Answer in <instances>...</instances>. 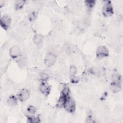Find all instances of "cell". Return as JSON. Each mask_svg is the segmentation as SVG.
Returning a JSON list of instances; mask_svg holds the SVG:
<instances>
[{
	"label": "cell",
	"instance_id": "1",
	"mask_svg": "<svg viewBox=\"0 0 123 123\" xmlns=\"http://www.w3.org/2000/svg\"><path fill=\"white\" fill-rule=\"evenodd\" d=\"M56 60V55L53 53L48 54L45 59V63L48 66H50L54 64Z\"/></svg>",
	"mask_w": 123,
	"mask_h": 123
},
{
	"label": "cell",
	"instance_id": "2",
	"mask_svg": "<svg viewBox=\"0 0 123 123\" xmlns=\"http://www.w3.org/2000/svg\"><path fill=\"white\" fill-rule=\"evenodd\" d=\"M64 105L66 110L71 112L74 111L75 108V103L72 98H69L68 99L65 100Z\"/></svg>",
	"mask_w": 123,
	"mask_h": 123
},
{
	"label": "cell",
	"instance_id": "3",
	"mask_svg": "<svg viewBox=\"0 0 123 123\" xmlns=\"http://www.w3.org/2000/svg\"><path fill=\"white\" fill-rule=\"evenodd\" d=\"M113 12L112 8L110 3H107L104 5L103 9V14L105 16H111Z\"/></svg>",
	"mask_w": 123,
	"mask_h": 123
},
{
	"label": "cell",
	"instance_id": "4",
	"mask_svg": "<svg viewBox=\"0 0 123 123\" xmlns=\"http://www.w3.org/2000/svg\"><path fill=\"white\" fill-rule=\"evenodd\" d=\"M108 51L107 49L104 46L99 47L97 50V54L98 58H101L108 55Z\"/></svg>",
	"mask_w": 123,
	"mask_h": 123
},
{
	"label": "cell",
	"instance_id": "5",
	"mask_svg": "<svg viewBox=\"0 0 123 123\" xmlns=\"http://www.w3.org/2000/svg\"><path fill=\"white\" fill-rule=\"evenodd\" d=\"M21 53V49L18 46H13L10 50V54L12 58L18 57Z\"/></svg>",
	"mask_w": 123,
	"mask_h": 123
},
{
	"label": "cell",
	"instance_id": "6",
	"mask_svg": "<svg viewBox=\"0 0 123 123\" xmlns=\"http://www.w3.org/2000/svg\"><path fill=\"white\" fill-rule=\"evenodd\" d=\"M29 97V93L27 89L22 90L19 94V99L22 101H24L28 99Z\"/></svg>",
	"mask_w": 123,
	"mask_h": 123
},
{
	"label": "cell",
	"instance_id": "7",
	"mask_svg": "<svg viewBox=\"0 0 123 123\" xmlns=\"http://www.w3.org/2000/svg\"><path fill=\"white\" fill-rule=\"evenodd\" d=\"M10 24V19L7 15L3 16L1 19V25L4 28L8 27Z\"/></svg>",
	"mask_w": 123,
	"mask_h": 123
},
{
	"label": "cell",
	"instance_id": "8",
	"mask_svg": "<svg viewBox=\"0 0 123 123\" xmlns=\"http://www.w3.org/2000/svg\"><path fill=\"white\" fill-rule=\"evenodd\" d=\"M43 37L40 34H37L34 36L33 41L37 46H41L43 42Z\"/></svg>",
	"mask_w": 123,
	"mask_h": 123
},
{
	"label": "cell",
	"instance_id": "9",
	"mask_svg": "<svg viewBox=\"0 0 123 123\" xmlns=\"http://www.w3.org/2000/svg\"><path fill=\"white\" fill-rule=\"evenodd\" d=\"M121 87L120 86V84L113 83L111 84L110 86V89L112 91L114 92H117L120 90Z\"/></svg>",
	"mask_w": 123,
	"mask_h": 123
},
{
	"label": "cell",
	"instance_id": "10",
	"mask_svg": "<svg viewBox=\"0 0 123 123\" xmlns=\"http://www.w3.org/2000/svg\"><path fill=\"white\" fill-rule=\"evenodd\" d=\"M40 91L44 94H47L49 91V87L45 84H42L40 86Z\"/></svg>",
	"mask_w": 123,
	"mask_h": 123
},
{
	"label": "cell",
	"instance_id": "11",
	"mask_svg": "<svg viewBox=\"0 0 123 123\" xmlns=\"http://www.w3.org/2000/svg\"><path fill=\"white\" fill-rule=\"evenodd\" d=\"M81 23L82 24V25L85 27L86 28L89 26L90 24V19L88 16H86L84 18L82 19Z\"/></svg>",
	"mask_w": 123,
	"mask_h": 123
},
{
	"label": "cell",
	"instance_id": "12",
	"mask_svg": "<svg viewBox=\"0 0 123 123\" xmlns=\"http://www.w3.org/2000/svg\"><path fill=\"white\" fill-rule=\"evenodd\" d=\"M7 102L9 105L12 106L15 105L17 104V99L15 97H14L13 96H12L8 98Z\"/></svg>",
	"mask_w": 123,
	"mask_h": 123
},
{
	"label": "cell",
	"instance_id": "13",
	"mask_svg": "<svg viewBox=\"0 0 123 123\" xmlns=\"http://www.w3.org/2000/svg\"><path fill=\"white\" fill-rule=\"evenodd\" d=\"M18 65L21 68H24L26 65V61L24 58H21L18 61Z\"/></svg>",
	"mask_w": 123,
	"mask_h": 123
},
{
	"label": "cell",
	"instance_id": "14",
	"mask_svg": "<svg viewBox=\"0 0 123 123\" xmlns=\"http://www.w3.org/2000/svg\"><path fill=\"white\" fill-rule=\"evenodd\" d=\"M24 4V1L18 0L15 3V7L17 9H20L23 7Z\"/></svg>",
	"mask_w": 123,
	"mask_h": 123
},
{
	"label": "cell",
	"instance_id": "15",
	"mask_svg": "<svg viewBox=\"0 0 123 123\" xmlns=\"http://www.w3.org/2000/svg\"><path fill=\"white\" fill-rule=\"evenodd\" d=\"M27 111L29 113L33 114V113H35L37 111V109L34 106H30L28 107V108L27 109Z\"/></svg>",
	"mask_w": 123,
	"mask_h": 123
},
{
	"label": "cell",
	"instance_id": "16",
	"mask_svg": "<svg viewBox=\"0 0 123 123\" xmlns=\"http://www.w3.org/2000/svg\"><path fill=\"white\" fill-rule=\"evenodd\" d=\"M76 68L74 66H71L70 68V74L72 75H74L76 74Z\"/></svg>",
	"mask_w": 123,
	"mask_h": 123
},
{
	"label": "cell",
	"instance_id": "17",
	"mask_svg": "<svg viewBox=\"0 0 123 123\" xmlns=\"http://www.w3.org/2000/svg\"><path fill=\"white\" fill-rule=\"evenodd\" d=\"M85 2L86 5L89 7H92L95 4V1L93 0H87Z\"/></svg>",
	"mask_w": 123,
	"mask_h": 123
},
{
	"label": "cell",
	"instance_id": "18",
	"mask_svg": "<svg viewBox=\"0 0 123 123\" xmlns=\"http://www.w3.org/2000/svg\"><path fill=\"white\" fill-rule=\"evenodd\" d=\"M40 79L42 80L45 81L48 78V74L46 73V74L45 73H42L40 75Z\"/></svg>",
	"mask_w": 123,
	"mask_h": 123
},
{
	"label": "cell",
	"instance_id": "19",
	"mask_svg": "<svg viewBox=\"0 0 123 123\" xmlns=\"http://www.w3.org/2000/svg\"><path fill=\"white\" fill-rule=\"evenodd\" d=\"M36 17V14L34 12H31L29 15V19L31 20H34L35 19Z\"/></svg>",
	"mask_w": 123,
	"mask_h": 123
},
{
	"label": "cell",
	"instance_id": "20",
	"mask_svg": "<svg viewBox=\"0 0 123 123\" xmlns=\"http://www.w3.org/2000/svg\"><path fill=\"white\" fill-rule=\"evenodd\" d=\"M72 77L71 78V81L74 82V83H76L78 81V78L77 77H75V76H74V75H72Z\"/></svg>",
	"mask_w": 123,
	"mask_h": 123
}]
</instances>
